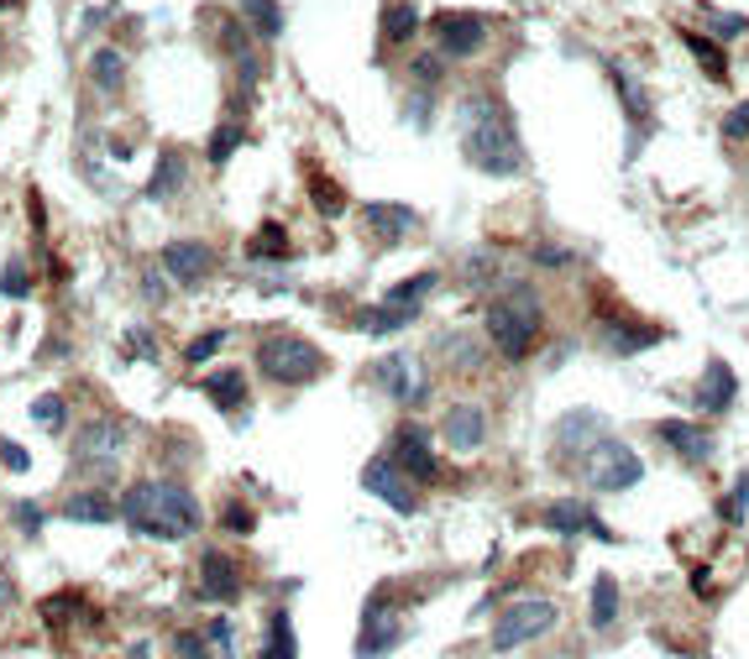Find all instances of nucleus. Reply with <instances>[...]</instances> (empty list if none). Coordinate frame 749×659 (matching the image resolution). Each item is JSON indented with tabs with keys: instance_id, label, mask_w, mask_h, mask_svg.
I'll use <instances>...</instances> for the list:
<instances>
[{
	"instance_id": "1",
	"label": "nucleus",
	"mask_w": 749,
	"mask_h": 659,
	"mask_svg": "<svg viewBox=\"0 0 749 659\" xmlns=\"http://www.w3.org/2000/svg\"><path fill=\"white\" fill-rule=\"evenodd\" d=\"M457 137L461 158L487 178H519L525 173V141L514 131V116L498 105V94H461Z\"/></svg>"
},
{
	"instance_id": "2",
	"label": "nucleus",
	"mask_w": 749,
	"mask_h": 659,
	"mask_svg": "<svg viewBox=\"0 0 749 659\" xmlns=\"http://www.w3.org/2000/svg\"><path fill=\"white\" fill-rule=\"evenodd\" d=\"M122 523L142 540L178 544L205 529V508L178 476H142L122 493Z\"/></svg>"
},
{
	"instance_id": "3",
	"label": "nucleus",
	"mask_w": 749,
	"mask_h": 659,
	"mask_svg": "<svg viewBox=\"0 0 749 659\" xmlns=\"http://www.w3.org/2000/svg\"><path fill=\"white\" fill-rule=\"evenodd\" d=\"M545 340V299L525 278H508L498 299L487 304V346L504 361H530L534 346Z\"/></svg>"
},
{
	"instance_id": "4",
	"label": "nucleus",
	"mask_w": 749,
	"mask_h": 659,
	"mask_svg": "<svg viewBox=\"0 0 749 659\" xmlns=\"http://www.w3.org/2000/svg\"><path fill=\"white\" fill-rule=\"evenodd\" d=\"M252 361H257V377L278 382V388H310L331 367L325 351L314 346L310 335H299V330H267L257 340V351H252Z\"/></svg>"
},
{
	"instance_id": "5",
	"label": "nucleus",
	"mask_w": 749,
	"mask_h": 659,
	"mask_svg": "<svg viewBox=\"0 0 749 659\" xmlns=\"http://www.w3.org/2000/svg\"><path fill=\"white\" fill-rule=\"evenodd\" d=\"M577 476H581V487H587V493H629V487H639L645 461H639L624 440L603 435L592 450H581V455H577Z\"/></svg>"
},
{
	"instance_id": "6",
	"label": "nucleus",
	"mask_w": 749,
	"mask_h": 659,
	"mask_svg": "<svg viewBox=\"0 0 749 659\" xmlns=\"http://www.w3.org/2000/svg\"><path fill=\"white\" fill-rule=\"evenodd\" d=\"M126 450H131V424L122 414H90L73 435V466L111 476V466H122Z\"/></svg>"
},
{
	"instance_id": "7",
	"label": "nucleus",
	"mask_w": 749,
	"mask_h": 659,
	"mask_svg": "<svg viewBox=\"0 0 749 659\" xmlns=\"http://www.w3.org/2000/svg\"><path fill=\"white\" fill-rule=\"evenodd\" d=\"M556 623H561V608L551 597H519V602H508V608L498 612L487 644H493V655H514V649H525L534 638H545Z\"/></svg>"
},
{
	"instance_id": "8",
	"label": "nucleus",
	"mask_w": 749,
	"mask_h": 659,
	"mask_svg": "<svg viewBox=\"0 0 749 659\" xmlns=\"http://www.w3.org/2000/svg\"><path fill=\"white\" fill-rule=\"evenodd\" d=\"M410 638V617L399 612L393 602V591L378 587L372 597L362 602V628H357V644H352V655L357 659H388L399 644Z\"/></svg>"
},
{
	"instance_id": "9",
	"label": "nucleus",
	"mask_w": 749,
	"mask_h": 659,
	"mask_svg": "<svg viewBox=\"0 0 749 659\" xmlns=\"http://www.w3.org/2000/svg\"><path fill=\"white\" fill-rule=\"evenodd\" d=\"M367 382H372L388 403H399V408H419V403L430 398V377H425V361L414 351L378 356V361L367 367Z\"/></svg>"
},
{
	"instance_id": "10",
	"label": "nucleus",
	"mask_w": 749,
	"mask_h": 659,
	"mask_svg": "<svg viewBox=\"0 0 749 659\" xmlns=\"http://www.w3.org/2000/svg\"><path fill=\"white\" fill-rule=\"evenodd\" d=\"M246 591V570L237 555H226L220 544H205L199 560H194V602H210V608H231L242 602Z\"/></svg>"
},
{
	"instance_id": "11",
	"label": "nucleus",
	"mask_w": 749,
	"mask_h": 659,
	"mask_svg": "<svg viewBox=\"0 0 749 659\" xmlns=\"http://www.w3.org/2000/svg\"><path fill=\"white\" fill-rule=\"evenodd\" d=\"M487 16L483 11H436L430 16V37H436V53L446 63H466V58H477L487 47Z\"/></svg>"
},
{
	"instance_id": "12",
	"label": "nucleus",
	"mask_w": 749,
	"mask_h": 659,
	"mask_svg": "<svg viewBox=\"0 0 749 659\" xmlns=\"http://www.w3.org/2000/svg\"><path fill=\"white\" fill-rule=\"evenodd\" d=\"M388 455H393V466L404 471L414 487H430V482H440V476H446L436 446H430V429H425L419 419H404L399 429H393V440H388Z\"/></svg>"
},
{
	"instance_id": "13",
	"label": "nucleus",
	"mask_w": 749,
	"mask_h": 659,
	"mask_svg": "<svg viewBox=\"0 0 749 659\" xmlns=\"http://www.w3.org/2000/svg\"><path fill=\"white\" fill-rule=\"evenodd\" d=\"M608 79H613V94H619V105H624V120H629V131H634V141L624 147V163H634L639 152H645V141L655 137V100H650V90L634 79V73H624L619 63H608Z\"/></svg>"
},
{
	"instance_id": "14",
	"label": "nucleus",
	"mask_w": 749,
	"mask_h": 659,
	"mask_svg": "<svg viewBox=\"0 0 749 659\" xmlns=\"http://www.w3.org/2000/svg\"><path fill=\"white\" fill-rule=\"evenodd\" d=\"M540 529H551L561 540H598V544H619V534L608 529L598 508L592 502H581V497H556L545 513H540Z\"/></svg>"
},
{
	"instance_id": "15",
	"label": "nucleus",
	"mask_w": 749,
	"mask_h": 659,
	"mask_svg": "<svg viewBox=\"0 0 749 659\" xmlns=\"http://www.w3.org/2000/svg\"><path fill=\"white\" fill-rule=\"evenodd\" d=\"M362 487L378 497V502H388V508H393L399 518H414V513H419V487H414L410 476L393 466V455H388V450H383V455H372V461L362 466Z\"/></svg>"
},
{
	"instance_id": "16",
	"label": "nucleus",
	"mask_w": 749,
	"mask_h": 659,
	"mask_svg": "<svg viewBox=\"0 0 749 659\" xmlns=\"http://www.w3.org/2000/svg\"><path fill=\"white\" fill-rule=\"evenodd\" d=\"M158 267H163L178 288H199V282L210 278V267H216V252H210V241L184 235V241H169V246L158 252Z\"/></svg>"
},
{
	"instance_id": "17",
	"label": "nucleus",
	"mask_w": 749,
	"mask_h": 659,
	"mask_svg": "<svg viewBox=\"0 0 749 659\" xmlns=\"http://www.w3.org/2000/svg\"><path fill=\"white\" fill-rule=\"evenodd\" d=\"M362 226H367V241H378V246H399L404 235L419 231V210H414V205H399V199H367Z\"/></svg>"
},
{
	"instance_id": "18",
	"label": "nucleus",
	"mask_w": 749,
	"mask_h": 659,
	"mask_svg": "<svg viewBox=\"0 0 749 659\" xmlns=\"http://www.w3.org/2000/svg\"><path fill=\"white\" fill-rule=\"evenodd\" d=\"M440 440L446 450H457V455H477L487 446V408L477 403H451L446 414H440Z\"/></svg>"
},
{
	"instance_id": "19",
	"label": "nucleus",
	"mask_w": 749,
	"mask_h": 659,
	"mask_svg": "<svg viewBox=\"0 0 749 659\" xmlns=\"http://www.w3.org/2000/svg\"><path fill=\"white\" fill-rule=\"evenodd\" d=\"M655 440L666 450H677V461H687V466H707L718 455V440L692 419H660L655 424Z\"/></svg>"
},
{
	"instance_id": "20",
	"label": "nucleus",
	"mask_w": 749,
	"mask_h": 659,
	"mask_svg": "<svg viewBox=\"0 0 749 659\" xmlns=\"http://www.w3.org/2000/svg\"><path fill=\"white\" fill-rule=\"evenodd\" d=\"M666 340V330L660 325H639V320H598V346L608 356H639L660 346Z\"/></svg>"
},
{
	"instance_id": "21",
	"label": "nucleus",
	"mask_w": 749,
	"mask_h": 659,
	"mask_svg": "<svg viewBox=\"0 0 749 659\" xmlns=\"http://www.w3.org/2000/svg\"><path fill=\"white\" fill-rule=\"evenodd\" d=\"M184 184H189V158H184L178 147H163L158 163H152V173H147V184H142V199L147 205H169V199L184 194Z\"/></svg>"
},
{
	"instance_id": "22",
	"label": "nucleus",
	"mask_w": 749,
	"mask_h": 659,
	"mask_svg": "<svg viewBox=\"0 0 749 659\" xmlns=\"http://www.w3.org/2000/svg\"><path fill=\"white\" fill-rule=\"evenodd\" d=\"M242 257L257 262V267H289L299 252H293V235H289V226H284V220H263L257 231L246 235Z\"/></svg>"
},
{
	"instance_id": "23",
	"label": "nucleus",
	"mask_w": 749,
	"mask_h": 659,
	"mask_svg": "<svg viewBox=\"0 0 749 659\" xmlns=\"http://www.w3.org/2000/svg\"><path fill=\"white\" fill-rule=\"evenodd\" d=\"M734 398H739V377H734V367H728L724 356H713V361L702 367L698 408L707 414V419H718V414H728V408H734Z\"/></svg>"
},
{
	"instance_id": "24",
	"label": "nucleus",
	"mask_w": 749,
	"mask_h": 659,
	"mask_svg": "<svg viewBox=\"0 0 749 659\" xmlns=\"http://www.w3.org/2000/svg\"><path fill=\"white\" fill-rule=\"evenodd\" d=\"M199 388H205V398L216 403L220 414H242L252 403V382H246L242 367H216V372L199 377Z\"/></svg>"
},
{
	"instance_id": "25",
	"label": "nucleus",
	"mask_w": 749,
	"mask_h": 659,
	"mask_svg": "<svg viewBox=\"0 0 749 659\" xmlns=\"http://www.w3.org/2000/svg\"><path fill=\"white\" fill-rule=\"evenodd\" d=\"M419 37V5L414 0H388L383 16H378V47L383 53H399Z\"/></svg>"
},
{
	"instance_id": "26",
	"label": "nucleus",
	"mask_w": 749,
	"mask_h": 659,
	"mask_svg": "<svg viewBox=\"0 0 749 659\" xmlns=\"http://www.w3.org/2000/svg\"><path fill=\"white\" fill-rule=\"evenodd\" d=\"M58 518H69V523H116L122 518V497L100 493V487H79V493L64 497Z\"/></svg>"
},
{
	"instance_id": "27",
	"label": "nucleus",
	"mask_w": 749,
	"mask_h": 659,
	"mask_svg": "<svg viewBox=\"0 0 749 659\" xmlns=\"http://www.w3.org/2000/svg\"><path fill=\"white\" fill-rule=\"evenodd\" d=\"M603 435H608V419H603V414H592V408H572V414L556 424V446L561 450H577V455H581V450H592Z\"/></svg>"
},
{
	"instance_id": "28",
	"label": "nucleus",
	"mask_w": 749,
	"mask_h": 659,
	"mask_svg": "<svg viewBox=\"0 0 749 659\" xmlns=\"http://www.w3.org/2000/svg\"><path fill=\"white\" fill-rule=\"evenodd\" d=\"M436 356L446 361V367H457L461 377H477L483 372L487 351L477 346V335H466V330H446V335H436Z\"/></svg>"
},
{
	"instance_id": "29",
	"label": "nucleus",
	"mask_w": 749,
	"mask_h": 659,
	"mask_svg": "<svg viewBox=\"0 0 749 659\" xmlns=\"http://www.w3.org/2000/svg\"><path fill=\"white\" fill-rule=\"evenodd\" d=\"M199 26H210V32H216V47H220V53H231V58H246V53L257 47V37H252V26H246L242 16H226V11H199Z\"/></svg>"
},
{
	"instance_id": "30",
	"label": "nucleus",
	"mask_w": 749,
	"mask_h": 659,
	"mask_svg": "<svg viewBox=\"0 0 749 659\" xmlns=\"http://www.w3.org/2000/svg\"><path fill=\"white\" fill-rule=\"evenodd\" d=\"M37 617L48 623V634H69V628H79V617H84V591L64 587V591H53V597H43V602H37Z\"/></svg>"
},
{
	"instance_id": "31",
	"label": "nucleus",
	"mask_w": 749,
	"mask_h": 659,
	"mask_svg": "<svg viewBox=\"0 0 749 659\" xmlns=\"http://www.w3.org/2000/svg\"><path fill=\"white\" fill-rule=\"evenodd\" d=\"M414 314L419 309H404V304H372L362 309L352 325H357V335H372V340H383V335H404V330L414 325Z\"/></svg>"
},
{
	"instance_id": "32",
	"label": "nucleus",
	"mask_w": 749,
	"mask_h": 659,
	"mask_svg": "<svg viewBox=\"0 0 749 659\" xmlns=\"http://www.w3.org/2000/svg\"><path fill=\"white\" fill-rule=\"evenodd\" d=\"M619 608H624V587L603 570V576L592 581V602H587V623H592V634H608V628L619 623Z\"/></svg>"
},
{
	"instance_id": "33",
	"label": "nucleus",
	"mask_w": 749,
	"mask_h": 659,
	"mask_svg": "<svg viewBox=\"0 0 749 659\" xmlns=\"http://www.w3.org/2000/svg\"><path fill=\"white\" fill-rule=\"evenodd\" d=\"M237 16L252 26L257 43H278L284 37V5L278 0H237Z\"/></svg>"
},
{
	"instance_id": "34",
	"label": "nucleus",
	"mask_w": 749,
	"mask_h": 659,
	"mask_svg": "<svg viewBox=\"0 0 749 659\" xmlns=\"http://www.w3.org/2000/svg\"><path fill=\"white\" fill-rule=\"evenodd\" d=\"M90 84H95L105 100H116L126 90V53L122 47H95L90 58Z\"/></svg>"
},
{
	"instance_id": "35",
	"label": "nucleus",
	"mask_w": 749,
	"mask_h": 659,
	"mask_svg": "<svg viewBox=\"0 0 749 659\" xmlns=\"http://www.w3.org/2000/svg\"><path fill=\"white\" fill-rule=\"evenodd\" d=\"M304 188H310V205L320 220H336V215H346V188L325 173V167H310L304 173Z\"/></svg>"
},
{
	"instance_id": "36",
	"label": "nucleus",
	"mask_w": 749,
	"mask_h": 659,
	"mask_svg": "<svg viewBox=\"0 0 749 659\" xmlns=\"http://www.w3.org/2000/svg\"><path fill=\"white\" fill-rule=\"evenodd\" d=\"M461 282H466L472 293H498V282H504V257H498V252H472V257L461 262Z\"/></svg>"
},
{
	"instance_id": "37",
	"label": "nucleus",
	"mask_w": 749,
	"mask_h": 659,
	"mask_svg": "<svg viewBox=\"0 0 749 659\" xmlns=\"http://www.w3.org/2000/svg\"><path fill=\"white\" fill-rule=\"evenodd\" d=\"M257 659H299V634H293V617L289 608H278L267 617V634H263V655Z\"/></svg>"
},
{
	"instance_id": "38",
	"label": "nucleus",
	"mask_w": 749,
	"mask_h": 659,
	"mask_svg": "<svg viewBox=\"0 0 749 659\" xmlns=\"http://www.w3.org/2000/svg\"><path fill=\"white\" fill-rule=\"evenodd\" d=\"M440 288V273L436 267H419L414 278H399L393 288L383 293V304H404V309H419L425 304V293H436Z\"/></svg>"
},
{
	"instance_id": "39",
	"label": "nucleus",
	"mask_w": 749,
	"mask_h": 659,
	"mask_svg": "<svg viewBox=\"0 0 749 659\" xmlns=\"http://www.w3.org/2000/svg\"><path fill=\"white\" fill-rule=\"evenodd\" d=\"M681 43H687V53H692L702 69H707V79H713V84H728V58H724V43H718V37H702V32H681Z\"/></svg>"
},
{
	"instance_id": "40",
	"label": "nucleus",
	"mask_w": 749,
	"mask_h": 659,
	"mask_svg": "<svg viewBox=\"0 0 749 659\" xmlns=\"http://www.w3.org/2000/svg\"><path fill=\"white\" fill-rule=\"evenodd\" d=\"M32 419L43 424V435H69V398L64 393H37L32 398Z\"/></svg>"
},
{
	"instance_id": "41",
	"label": "nucleus",
	"mask_w": 749,
	"mask_h": 659,
	"mask_svg": "<svg viewBox=\"0 0 749 659\" xmlns=\"http://www.w3.org/2000/svg\"><path fill=\"white\" fill-rule=\"evenodd\" d=\"M246 141V126L237 116H226L216 126V137H210V167H226L231 158H237V147Z\"/></svg>"
},
{
	"instance_id": "42",
	"label": "nucleus",
	"mask_w": 749,
	"mask_h": 659,
	"mask_svg": "<svg viewBox=\"0 0 749 659\" xmlns=\"http://www.w3.org/2000/svg\"><path fill=\"white\" fill-rule=\"evenodd\" d=\"M37 293V282H32V273H26L22 257H11L5 267H0V299H32Z\"/></svg>"
},
{
	"instance_id": "43",
	"label": "nucleus",
	"mask_w": 749,
	"mask_h": 659,
	"mask_svg": "<svg viewBox=\"0 0 749 659\" xmlns=\"http://www.w3.org/2000/svg\"><path fill=\"white\" fill-rule=\"evenodd\" d=\"M410 79H414V90H430V94H436L440 79H446V58H440L436 47H430V53H419V58L410 63Z\"/></svg>"
},
{
	"instance_id": "44",
	"label": "nucleus",
	"mask_w": 749,
	"mask_h": 659,
	"mask_svg": "<svg viewBox=\"0 0 749 659\" xmlns=\"http://www.w3.org/2000/svg\"><path fill=\"white\" fill-rule=\"evenodd\" d=\"M11 518H16L22 540H43V529H48V513H43L32 497H11Z\"/></svg>"
},
{
	"instance_id": "45",
	"label": "nucleus",
	"mask_w": 749,
	"mask_h": 659,
	"mask_svg": "<svg viewBox=\"0 0 749 659\" xmlns=\"http://www.w3.org/2000/svg\"><path fill=\"white\" fill-rule=\"evenodd\" d=\"M718 518H724V523H745L749 518V471L734 476V487H728L724 502H718Z\"/></svg>"
},
{
	"instance_id": "46",
	"label": "nucleus",
	"mask_w": 749,
	"mask_h": 659,
	"mask_svg": "<svg viewBox=\"0 0 749 659\" xmlns=\"http://www.w3.org/2000/svg\"><path fill=\"white\" fill-rule=\"evenodd\" d=\"M220 529H226V534H237V540H246V534L257 529V513L246 508L242 497H231V502L220 508Z\"/></svg>"
},
{
	"instance_id": "47",
	"label": "nucleus",
	"mask_w": 749,
	"mask_h": 659,
	"mask_svg": "<svg viewBox=\"0 0 749 659\" xmlns=\"http://www.w3.org/2000/svg\"><path fill=\"white\" fill-rule=\"evenodd\" d=\"M702 22L713 26L707 37H718V43H724V37H745V32H749L745 16H728V11H718V5H707V0H702Z\"/></svg>"
},
{
	"instance_id": "48",
	"label": "nucleus",
	"mask_w": 749,
	"mask_h": 659,
	"mask_svg": "<svg viewBox=\"0 0 749 659\" xmlns=\"http://www.w3.org/2000/svg\"><path fill=\"white\" fill-rule=\"evenodd\" d=\"M216 649H210V638H205V628H178L173 634V659H210Z\"/></svg>"
},
{
	"instance_id": "49",
	"label": "nucleus",
	"mask_w": 749,
	"mask_h": 659,
	"mask_svg": "<svg viewBox=\"0 0 749 659\" xmlns=\"http://www.w3.org/2000/svg\"><path fill=\"white\" fill-rule=\"evenodd\" d=\"M220 346H226V330H199L189 346H184V361H189V367H205V361H210Z\"/></svg>"
},
{
	"instance_id": "50",
	"label": "nucleus",
	"mask_w": 749,
	"mask_h": 659,
	"mask_svg": "<svg viewBox=\"0 0 749 659\" xmlns=\"http://www.w3.org/2000/svg\"><path fill=\"white\" fill-rule=\"evenodd\" d=\"M205 638H210V649L231 655V649H237V623H231L226 612H216V617H205Z\"/></svg>"
},
{
	"instance_id": "51",
	"label": "nucleus",
	"mask_w": 749,
	"mask_h": 659,
	"mask_svg": "<svg viewBox=\"0 0 749 659\" xmlns=\"http://www.w3.org/2000/svg\"><path fill=\"white\" fill-rule=\"evenodd\" d=\"M126 356H131V361H163L152 330H126Z\"/></svg>"
},
{
	"instance_id": "52",
	"label": "nucleus",
	"mask_w": 749,
	"mask_h": 659,
	"mask_svg": "<svg viewBox=\"0 0 749 659\" xmlns=\"http://www.w3.org/2000/svg\"><path fill=\"white\" fill-rule=\"evenodd\" d=\"M530 257H534V267H556V273H561V267H572V262H577L572 252H566V246H556V241H534V252H530Z\"/></svg>"
},
{
	"instance_id": "53",
	"label": "nucleus",
	"mask_w": 749,
	"mask_h": 659,
	"mask_svg": "<svg viewBox=\"0 0 749 659\" xmlns=\"http://www.w3.org/2000/svg\"><path fill=\"white\" fill-rule=\"evenodd\" d=\"M0 471H11V476H22V471H32V455H26V446H16V440H5V435H0Z\"/></svg>"
},
{
	"instance_id": "54",
	"label": "nucleus",
	"mask_w": 749,
	"mask_h": 659,
	"mask_svg": "<svg viewBox=\"0 0 749 659\" xmlns=\"http://www.w3.org/2000/svg\"><path fill=\"white\" fill-rule=\"evenodd\" d=\"M724 141H749V100L724 116Z\"/></svg>"
},
{
	"instance_id": "55",
	"label": "nucleus",
	"mask_w": 749,
	"mask_h": 659,
	"mask_svg": "<svg viewBox=\"0 0 749 659\" xmlns=\"http://www.w3.org/2000/svg\"><path fill=\"white\" fill-rule=\"evenodd\" d=\"M142 299L147 304H163V299H169V273L158 278V267H147L142 273Z\"/></svg>"
},
{
	"instance_id": "56",
	"label": "nucleus",
	"mask_w": 749,
	"mask_h": 659,
	"mask_svg": "<svg viewBox=\"0 0 749 659\" xmlns=\"http://www.w3.org/2000/svg\"><path fill=\"white\" fill-rule=\"evenodd\" d=\"M26 215H32V226H37V235L48 231V210H43V194H37V188L26 194Z\"/></svg>"
},
{
	"instance_id": "57",
	"label": "nucleus",
	"mask_w": 749,
	"mask_h": 659,
	"mask_svg": "<svg viewBox=\"0 0 749 659\" xmlns=\"http://www.w3.org/2000/svg\"><path fill=\"white\" fill-rule=\"evenodd\" d=\"M16 608V581H11V570H0V617Z\"/></svg>"
},
{
	"instance_id": "58",
	"label": "nucleus",
	"mask_w": 749,
	"mask_h": 659,
	"mask_svg": "<svg viewBox=\"0 0 749 659\" xmlns=\"http://www.w3.org/2000/svg\"><path fill=\"white\" fill-rule=\"evenodd\" d=\"M707 587H713V576H707V570H692V591H698V597H707Z\"/></svg>"
},
{
	"instance_id": "59",
	"label": "nucleus",
	"mask_w": 749,
	"mask_h": 659,
	"mask_svg": "<svg viewBox=\"0 0 749 659\" xmlns=\"http://www.w3.org/2000/svg\"><path fill=\"white\" fill-rule=\"evenodd\" d=\"M126 659H152V644H131V655Z\"/></svg>"
},
{
	"instance_id": "60",
	"label": "nucleus",
	"mask_w": 749,
	"mask_h": 659,
	"mask_svg": "<svg viewBox=\"0 0 749 659\" xmlns=\"http://www.w3.org/2000/svg\"><path fill=\"white\" fill-rule=\"evenodd\" d=\"M11 5H16V0H0V11H11Z\"/></svg>"
}]
</instances>
